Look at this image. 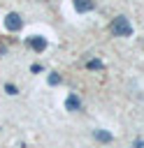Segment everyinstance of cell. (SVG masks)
Listing matches in <instances>:
<instances>
[{
  "label": "cell",
  "mask_w": 144,
  "mask_h": 148,
  "mask_svg": "<svg viewBox=\"0 0 144 148\" xmlns=\"http://www.w3.org/2000/svg\"><path fill=\"white\" fill-rule=\"evenodd\" d=\"M111 32H114V37H130L132 35V23L125 16H116L111 21Z\"/></svg>",
  "instance_id": "6da1fadb"
},
{
  "label": "cell",
  "mask_w": 144,
  "mask_h": 148,
  "mask_svg": "<svg viewBox=\"0 0 144 148\" xmlns=\"http://www.w3.org/2000/svg\"><path fill=\"white\" fill-rule=\"evenodd\" d=\"M5 28H7L9 32H16V30H21V28H23V18H21V14H16V12H9V14L5 16Z\"/></svg>",
  "instance_id": "7a4b0ae2"
},
{
  "label": "cell",
  "mask_w": 144,
  "mask_h": 148,
  "mask_svg": "<svg viewBox=\"0 0 144 148\" xmlns=\"http://www.w3.org/2000/svg\"><path fill=\"white\" fill-rule=\"evenodd\" d=\"M28 46H30L33 51L42 53V51L46 49V39H44V37H39V35H33V37H28Z\"/></svg>",
  "instance_id": "3957f363"
},
{
  "label": "cell",
  "mask_w": 144,
  "mask_h": 148,
  "mask_svg": "<svg viewBox=\"0 0 144 148\" xmlns=\"http://www.w3.org/2000/svg\"><path fill=\"white\" fill-rule=\"evenodd\" d=\"M65 109L72 111V113H74V111H81V99H79L77 92H70V95H67V99H65Z\"/></svg>",
  "instance_id": "277c9868"
},
{
  "label": "cell",
  "mask_w": 144,
  "mask_h": 148,
  "mask_svg": "<svg viewBox=\"0 0 144 148\" xmlns=\"http://www.w3.org/2000/svg\"><path fill=\"white\" fill-rule=\"evenodd\" d=\"M72 5H74V9L79 14H86V12L95 9V0H72Z\"/></svg>",
  "instance_id": "5b68a950"
},
{
  "label": "cell",
  "mask_w": 144,
  "mask_h": 148,
  "mask_svg": "<svg viewBox=\"0 0 144 148\" xmlns=\"http://www.w3.org/2000/svg\"><path fill=\"white\" fill-rule=\"evenodd\" d=\"M93 136H95V141H100V143H109L114 136H111V132H107V130H95L93 132Z\"/></svg>",
  "instance_id": "8992f818"
},
{
  "label": "cell",
  "mask_w": 144,
  "mask_h": 148,
  "mask_svg": "<svg viewBox=\"0 0 144 148\" xmlns=\"http://www.w3.org/2000/svg\"><path fill=\"white\" fill-rule=\"evenodd\" d=\"M60 81H63V79H60V74H58V72H51V74L46 76V83H49V86H58Z\"/></svg>",
  "instance_id": "52a82bcc"
},
{
  "label": "cell",
  "mask_w": 144,
  "mask_h": 148,
  "mask_svg": "<svg viewBox=\"0 0 144 148\" xmlns=\"http://www.w3.org/2000/svg\"><path fill=\"white\" fill-rule=\"evenodd\" d=\"M86 67H88V69H105V62H102V60H88Z\"/></svg>",
  "instance_id": "ba28073f"
},
{
  "label": "cell",
  "mask_w": 144,
  "mask_h": 148,
  "mask_svg": "<svg viewBox=\"0 0 144 148\" xmlns=\"http://www.w3.org/2000/svg\"><path fill=\"white\" fill-rule=\"evenodd\" d=\"M5 90H7L9 95H16V92H19V90H16V86H12V83H7V86H5Z\"/></svg>",
  "instance_id": "9c48e42d"
},
{
  "label": "cell",
  "mask_w": 144,
  "mask_h": 148,
  "mask_svg": "<svg viewBox=\"0 0 144 148\" xmlns=\"http://www.w3.org/2000/svg\"><path fill=\"white\" fill-rule=\"evenodd\" d=\"M132 148H144V141H142V139H137V141L132 143Z\"/></svg>",
  "instance_id": "30bf717a"
}]
</instances>
